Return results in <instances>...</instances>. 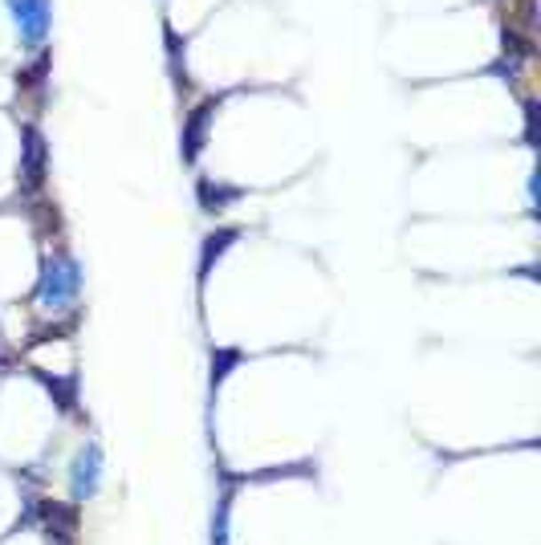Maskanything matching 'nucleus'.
<instances>
[{
  "mask_svg": "<svg viewBox=\"0 0 541 545\" xmlns=\"http://www.w3.org/2000/svg\"><path fill=\"white\" fill-rule=\"evenodd\" d=\"M77 285H82L77 260H74V257H53V260H45V268H41L37 301H41L45 309H53V314H61V309L74 306Z\"/></svg>",
  "mask_w": 541,
  "mask_h": 545,
  "instance_id": "1",
  "label": "nucleus"
},
{
  "mask_svg": "<svg viewBox=\"0 0 541 545\" xmlns=\"http://www.w3.org/2000/svg\"><path fill=\"white\" fill-rule=\"evenodd\" d=\"M12 20L25 45H41L49 33V0H9Z\"/></svg>",
  "mask_w": 541,
  "mask_h": 545,
  "instance_id": "2",
  "label": "nucleus"
},
{
  "mask_svg": "<svg viewBox=\"0 0 541 545\" xmlns=\"http://www.w3.org/2000/svg\"><path fill=\"white\" fill-rule=\"evenodd\" d=\"M98 480H102V448H98V444H86L74 460V472H69V493H74V501L94 497Z\"/></svg>",
  "mask_w": 541,
  "mask_h": 545,
  "instance_id": "3",
  "label": "nucleus"
},
{
  "mask_svg": "<svg viewBox=\"0 0 541 545\" xmlns=\"http://www.w3.org/2000/svg\"><path fill=\"white\" fill-rule=\"evenodd\" d=\"M20 180L25 188H37L45 180V139L37 126H25V143H20Z\"/></svg>",
  "mask_w": 541,
  "mask_h": 545,
  "instance_id": "4",
  "label": "nucleus"
},
{
  "mask_svg": "<svg viewBox=\"0 0 541 545\" xmlns=\"http://www.w3.org/2000/svg\"><path fill=\"white\" fill-rule=\"evenodd\" d=\"M212 115H216V102H203V106H195V115L187 118V126H184V159L187 163L203 151V139H208V123H212Z\"/></svg>",
  "mask_w": 541,
  "mask_h": 545,
  "instance_id": "5",
  "label": "nucleus"
},
{
  "mask_svg": "<svg viewBox=\"0 0 541 545\" xmlns=\"http://www.w3.org/2000/svg\"><path fill=\"white\" fill-rule=\"evenodd\" d=\"M232 240H236V232H216V236H208V244H203V257H200V281H208V273H212V260L220 257L224 249H228Z\"/></svg>",
  "mask_w": 541,
  "mask_h": 545,
  "instance_id": "6",
  "label": "nucleus"
},
{
  "mask_svg": "<svg viewBox=\"0 0 541 545\" xmlns=\"http://www.w3.org/2000/svg\"><path fill=\"white\" fill-rule=\"evenodd\" d=\"M200 196H203V204H208V212H220L236 192H232V188H224V192H212V183H203Z\"/></svg>",
  "mask_w": 541,
  "mask_h": 545,
  "instance_id": "7",
  "label": "nucleus"
},
{
  "mask_svg": "<svg viewBox=\"0 0 541 545\" xmlns=\"http://www.w3.org/2000/svg\"><path fill=\"white\" fill-rule=\"evenodd\" d=\"M236 358H241L236 350H224V354H220V363H212V383H220V379L228 374V366L236 363Z\"/></svg>",
  "mask_w": 541,
  "mask_h": 545,
  "instance_id": "8",
  "label": "nucleus"
}]
</instances>
